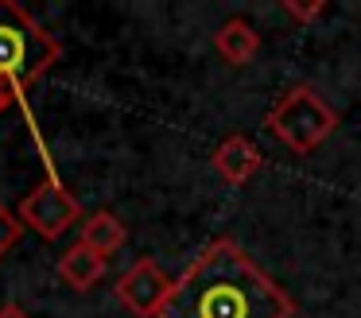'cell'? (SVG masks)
Wrapping results in <instances>:
<instances>
[{
    "label": "cell",
    "instance_id": "1",
    "mask_svg": "<svg viewBox=\"0 0 361 318\" xmlns=\"http://www.w3.org/2000/svg\"><path fill=\"white\" fill-rule=\"evenodd\" d=\"M159 318H295V302L237 240L218 237L171 283Z\"/></svg>",
    "mask_w": 361,
    "mask_h": 318
},
{
    "label": "cell",
    "instance_id": "2",
    "mask_svg": "<svg viewBox=\"0 0 361 318\" xmlns=\"http://www.w3.org/2000/svg\"><path fill=\"white\" fill-rule=\"evenodd\" d=\"M59 59V39L16 0H0V90L20 101Z\"/></svg>",
    "mask_w": 361,
    "mask_h": 318
},
{
    "label": "cell",
    "instance_id": "3",
    "mask_svg": "<svg viewBox=\"0 0 361 318\" xmlns=\"http://www.w3.org/2000/svg\"><path fill=\"white\" fill-rule=\"evenodd\" d=\"M264 128L280 140L288 152L311 155L314 147H322L338 128V113L322 101V93L314 85H291L276 97V105L268 109Z\"/></svg>",
    "mask_w": 361,
    "mask_h": 318
},
{
    "label": "cell",
    "instance_id": "4",
    "mask_svg": "<svg viewBox=\"0 0 361 318\" xmlns=\"http://www.w3.org/2000/svg\"><path fill=\"white\" fill-rule=\"evenodd\" d=\"M16 214H20V221H24V229L39 233L43 240H59L66 229H71V225H78L82 202L74 198L63 183L47 178V183H39L32 194H24V198H20Z\"/></svg>",
    "mask_w": 361,
    "mask_h": 318
},
{
    "label": "cell",
    "instance_id": "5",
    "mask_svg": "<svg viewBox=\"0 0 361 318\" xmlns=\"http://www.w3.org/2000/svg\"><path fill=\"white\" fill-rule=\"evenodd\" d=\"M171 283H175V279L167 276L164 268H159V260L140 256V260H133V264H128V268L117 276L113 295H117V302H121V307H125L133 318H159L167 295H171Z\"/></svg>",
    "mask_w": 361,
    "mask_h": 318
},
{
    "label": "cell",
    "instance_id": "6",
    "mask_svg": "<svg viewBox=\"0 0 361 318\" xmlns=\"http://www.w3.org/2000/svg\"><path fill=\"white\" fill-rule=\"evenodd\" d=\"M210 167L218 171L229 186H245L249 178H257L260 167H264V152H260L245 132H233V136H226L218 147H214Z\"/></svg>",
    "mask_w": 361,
    "mask_h": 318
},
{
    "label": "cell",
    "instance_id": "7",
    "mask_svg": "<svg viewBox=\"0 0 361 318\" xmlns=\"http://www.w3.org/2000/svg\"><path fill=\"white\" fill-rule=\"evenodd\" d=\"M214 51H218L221 62H229V66H249L260 54V35L245 16H229V20L214 31Z\"/></svg>",
    "mask_w": 361,
    "mask_h": 318
},
{
    "label": "cell",
    "instance_id": "8",
    "mask_svg": "<svg viewBox=\"0 0 361 318\" xmlns=\"http://www.w3.org/2000/svg\"><path fill=\"white\" fill-rule=\"evenodd\" d=\"M55 271L71 291H94V287L105 279V260L97 252H90L86 245H71L63 256H59Z\"/></svg>",
    "mask_w": 361,
    "mask_h": 318
},
{
    "label": "cell",
    "instance_id": "9",
    "mask_svg": "<svg viewBox=\"0 0 361 318\" xmlns=\"http://www.w3.org/2000/svg\"><path fill=\"white\" fill-rule=\"evenodd\" d=\"M128 240V229L125 221H121L117 214H109V209H97V214H90L86 221H82V237L78 245H86L90 252H97L102 260H109L113 252H121Z\"/></svg>",
    "mask_w": 361,
    "mask_h": 318
},
{
    "label": "cell",
    "instance_id": "10",
    "mask_svg": "<svg viewBox=\"0 0 361 318\" xmlns=\"http://www.w3.org/2000/svg\"><path fill=\"white\" fill-rule=\"evenodd\" d=\"M20 237H24V221H20V214L8 206V202H0V260L20 245Z\"/></svg>",
    "mask_w": 361,
    "mask_h": 318
},
{
    "label": "cell",
    "instance_id": "11",
    "mask_svg": "<svg viewBox=\"0 0 361 318\" xmlns=\"http://www.w3.org/2000/svg\"><path fill=\"white\" fill-rule=\"evenodd\" d=\"M283 12H288L291 20L299 23V27H307V23H314L322 12H326V4H322V0H311V4H295V0H283Z\"/></svg>",
    "mask_w": 361,
    "mask_h": 318
},
{
    "label": "cell",
    "instance_id": "12",
    "mask_svg": "<svg viewBox=\"0 0 361 318\" xmlns=\"http://www.w3.org/2000/svg\"><path fill=\"white\" fill-rule=\"evenodd\" d=\"M0 318H27V314H24L20 307H12V302H8V307H0Z\"/></svg>",
    "mask_w": 361,
    "mask_h": 318
},
{
    "label": "cell",
    "instance_id": "13",
    "mask_svg": "<svg viewBox=\"0 0 361 318\" xmlns=\"http://www.w3.org/2000/svg\"><path fill=\"white\" fill-rule=\"evenodd\" d=\"M12 101H16V97H12L8 90H0V113H8V109H12Z\"/></svg>",
    "mask_w": 361,
    "mask_h": 318
}]
</instances>
